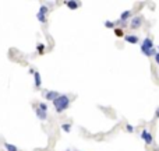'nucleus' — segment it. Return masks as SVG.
Segmentation results:
<instances>
[{
	"label": "nucleus",
	"instance_id": "obj_7",
	"mask_svg": "<svg viewBox=\"0 0 159 151\" xmlns=\"http://www.w3.org/2000/svg\"><path fill=\"white\" fill-rule=\"evenodd\" d=\"M131 17V11L130 10H126V11H123L122 14H120V20L119 21H122V23H126L128 18Z\"/></svg>",
	"mask_w": 159,
	"mask_h": 151
},
{
	"label": "nucleus",
	"instance_id": "obj_1",
	"mask_svg": "<svg viewBox=\"0 0 159 151\" xmlns=\"http://www.w3.org/2000/svg\"><path fill=\"white\" fill-rule=\"evenodd\" d=\"M53 106H54L56 112L61 113L63 110H66L70 106V98H69V95H59V97H57V98L53 101Z\"/></svg>",
	"mask_w": 159,
	"mask_h": 151
},
{
	"label": "nucleus",
	"instance_id": "obj_13",
	"mask_svg": "<svg viewBox=\"0 0 159 151\" xmlns=\"http://www.w3.org/2000/svg\"><path fill=\"white\" fill-rule=\"evenodd\" d=\"M61 129H63L66 133H69V131L71 130V125H69V123H64V125H61Z\"/></svg>",
	"mask_w": 159,
	"mask_h": 151
},
{
	"label": "nucleus",
	"instance_id": "obj_9",
	"mask_svg": "<svg viewBox=\"0 0 159 151\" xmlns=\"http://www.w3.org/2000/svg\"><path fill=\"white\" fill-rule=\"evenodd\" d=\"M37 116L41 119V120H45L46 119V112H43V110H41L39 108H38L37 109Z\"/></svg>",
	"mask_w": 159,
	"mask_h": 151
},
{
	"label": "nucleus",
	"instance_id": "obj_6",
	"mask_svg": "<svg viewBox=\"0 0 159 151\" xmlns=\"http://www.w3.org/2000/svg\"><path fill=\"white\" fill-rule=\"evenodd\" d=\"M59 95H60V94H59L57 91H48V92H46V99H49V101H54Z\"/></svg>",
	"mask_w": 159,
	"mask_h": 151
},
{
	"label": "nucleus",
	"instance_id": "obj_17",
	"mask_svg": "<svg viewBox=\"0 0 159 151\" xmlns=\"http://www.w3.org/2000/svg\"><path fill=\"white\" fill-rule=\"evenodd\" d=\"M39 13H42V14H46V13H48V7H46V6H42V7L39 8Z\"/></svg>",
	"mask_w": 159,
	"mask_h": 151
},
{
	"label": "nucleus",
	"instance_id": "obj_11",
	"mask_svg": "<svg viewBox=\"0 0 159 151\" xmlns=\"http://www.w3.org/2000/svg\"><path fill=\"white\" fill-rule=\"evenodd\" d=\"M4 147H6L7 151H18V148H17L16 146H13V144H10V143H4Z\"/></svg>",
	"mask_w": 159,
	"mask_h": 151
},
{
	"label": "nucleus",
	"instance_id": "obj_18",
	"mask_svg": "<svg viewBox=\"0 0 159 151\" xmlns=\"http://www.w3.org/2000/svg\"><path fill=\"white\" fill-rule=\"evenodd\" d=\"M126 130L128 131V133H133V131H134V127L131 126V125H127V126H126Z\"/></svg>",
	"mask_w": 159,
	"mask_h": 151
},
{
	"label": "nucleus",
	"instance_id": "obj_20",
	"mask_svg": "<svg viewBox=\"0 0 159 151\" xmlns=\"http://www.w3.org/2000/svg\"><path fill=\"white\" fill-rule=\"evenodd\" d=\"M155 116H156V118H159V106H158V109H156V112H155Z\"/></svg>",
	"mask_w": 159,
	"mask_h": 151
},
{
	"label": "nucleus",
	"instance_id": "obj_12",
	"mask_svg": "<svg viewBox=\"0 0 159 151\" xmlns=\"http://www.w3.org/2000/svg\"><path fill=\"white\" fill-rule=\"evenodd\" d=\"M38 20L41 21V23H46V14H42V13H38L37 14Z\"/></svg>",
	"mask_w": 159,
	"mask_h": 151
},
{
	"label": "nucleus",
	"instance_id": "obj_16",
	"mask_svg": "<svg viewBox=\"0 0 159 151\" xmlns=\"http://www.w3.org/2000/svg\"><path fill=\"white\" fill-rule=\"evenodd\" d=\"M114 34H116L117 37H123V29H120V28H116V29H114Z\"/></svg>",
	"mask_w": 159,
	"mask_h": 151
},
{
	"label": "nucleus",
	"instance_id": "obj_14",
	"mask_svg": "<svg viewBox=\"0 0 159 151\" xmlns=\"http://www.w3.org/2000/svg\"><path fill=\"white\" fill-rule=\"evenodd\" d=\"M114 25H116V23H113V21H105V27H106V28H113Z\"/></svg>",
	"mask_w": 159,
	"mask_h": 151
},
{
	"label": "nucleus",
	"instance_id": "obj_2",
	"mask_svg": "<svg viewBox=\"0 0 159 151\" xmlns=\"http://www.w3.org/2000/svg\"><path fill=\"white\" fill-rule=\"evenodd\" d=\"M141 50H143V53L148 57L155 56L156 50L154 49V42H152L151 38H145V39H144V42L141 44Z\"/></svg>",
	"mask_w": 159,
	"mask_h": 151
},
{
	"label": "nucleus",
	"instance_id": "obj_5",
	"mask_svg": "<svg viewBox=\"0 0 159 151\" xmlns=\"http://www.w3.org/2000/svg\"><path fill=\"white\" fill-rule=\"evenodd\" d=\"M124 39H126L128 44H133V45L138 44V37H137V35H130V34H128V35L124 37Z\"/></svg>",
	"mask_w": 159,
	"mask_h": 151
},
{
	"label": "nucleus",
	"instance_id": "obj_3",
	"mask_svg": "<svg viewBox=\"0 0 159 151\" xmlns=\"http://www.w3.org/2000/svg\"><path fill=\"white\" fill-rule=\"evenodd\" d=\"M141 139H143L144 141H145V144H148V146H149V144H152V143H154V139H152V134H151V133H149V131L147 130V129H144V130L141 131Z\"/></svg>",
	"mask_w": 159,
	"mask_h": 151
},
{
	"label": "nucleus",
	"instance_id": "obj_8",
	"mask_svg": "<svg viewBox=\"0 0 159 151\" xmlns=\"http://www.w3.org/2000/svg\"><path fill=\"white\" fill-rule=\"evenodd\" d=\"M67 7L71 8V10H77L78 7H80V3H77V2H67Z\"/></svg>",
	"mask_w": 159,
	"mask_h": 151
},
{
	"label": "nucleus",
	"instance_id": "obj_4",
	"mask_svg": "<svg viewBox=\"0 0 159 151\" xmlns=\"http://www.w3.org/2000/svg\"><path fill=\"white\" fill-rule=\"evenodd\" d=\"M143 25V20H141V17H133L131 18V23H130V27L133 29H137L140 28Z\"/></svg>",
	"mask_w": 159,
	"mask_h": 151
},
{
	"label": "nucleus",
	"instance_id": "obj_15",
	"mask_svg": "<svg viewBox=\"0 0 159 151\" xmlns=\"http://www.w3.org/2000/svg\"><path fill=\"white\" fill-rule=\"evenodd\" d=\"M39 109L43 110V112H46V110H48V105L43 104V102H41V104H39Z\"/></svg>",
	"mask_w": 159,
	"mask_h": 151
},
{
	"label": "nucleus",
	"instance_id": "obj_10",
	"mask_svg": "<svg viewBox=\"0 0 159 151\" xmlns=\"http://www.w3.org/2000/svg\"><path fill=\"white\" fill-rule=\"evenodd\" d=\"M34 76H35V86L41 87V74L38 73V71H35V73H34Z\"/></svg>",
	"mask_w": 159,
	"mask_h": 151
},
{
	"label": "nucleus",
	"instance_id": "obj_19",
	"mask_svg": "<svg viewBox=\"0 0 159 151\" xmlns=\"http://www.w3.org/2000/svg\"><path fill=\"white\" fill-rule=\"evenodd\" d=\"M155 62H156V65L159 66V52L155 53Z\"/></svg>",
	"mask_w": 159,
	"mask_h": 151
}]
</instances>
